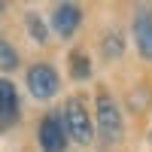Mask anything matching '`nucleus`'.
<instances>
[{
  "instance_id": "obj_1",
  "label": "nucleus",
  "mask_w": 152,
  "mask_h": 152,
  "mask_svg": "<svg viewBox=\"0 0 152 152\" xmlns=\"http://www.w3.org/2000/svg\"><path fill=\"white\" fill-rule=\"evenodd\" d=\"M64 131L67 137H73L76 143H88L94 137V125H91V116L79 97H70L64 104Z\"/></svg>"
},
{
  "instance_id": "obj_2",
  "label": "nucleus",
  "mask_w": 152,
  "mask_h": 152,
  "mask_svg": "<svg viewBox=\"0 0 152 152\" xmlns=\"http://www.w3.org/2000/svg\"><path fill=\"white\" fill-rule=\"evenodd\" d=\"M97 131L104 143H119L122 140V113L107 91L97 94Z\"/></svg>"
},
{
  "instance_id": "obj_3",
  "label": "nucleus",
  "mask_w": 152,
  "mask_h": 152,
  "mask_svg": "<svg viewBox=\"0 0 152 152\" xmlns=\"http://www.w3.org/2000/svg\"><path fill=\"white\" fill-rule=\"evenodd\" d=\"M58 85H61V79H58V73H55L52 64H34V67L28 70V88H31V94H34L37 100L55 97Z\"/></svg>"
},
{
  "instance_id": "obj_4",
  "label": "nucleus",
  "mask_w": 152,
  "mask_h": 152,
  "mask_svg": "<svg viewBox=\"0 0 152 152\" xmlns=\"http://www.w3.org/2000/svg\"><path fill=\"white\" fill-rule=\"evenodd\" d=\"M37 137H40L43 152H64L67 149V131H64V122H61L58 116H46L40 122Z\"/></svg>"
},
{
  "instance_id": "obj_5",
  "label": "nucleus",
  "mask_w": 152,
  "mask_h": 152,
  "mask_svg": "<svg viewBox=\"0 0 152 152\" xmlns=\"http://www.w3.org/2000/svg\"><path fill=\"white\" fill-rule=\"evenodd\" d=\"M79 21H82V9L73 6V3H58L55 12H52V31L58 37H73Z\"/></svg>"
},
{
  "instance_id": "obj_6",
  "label": "nucleus",
  "mask_w": 152,
  "mask_h": 152,
  "mask_svg": "<svg viewBox=\"0 0 152 152\" xmlns=\"http://www.w3.org/2000/svg\"><path fill=\"white\" fill-rule=\"evenodd\" d=\"M18 119V91L9 79H0V128H9Z\"/></svg>"
},
{
  "instance_id": "obj_7",
  "label": "nucleus",
  "mask_w": 152,
  "mask_h": 152,
  "mask_svg": "<svg viewBox=\"0 0 152 152\" xmlns=\"http://www.w3.org/2000/svg\"><path fill=\"white\" fill-rule=\"evenodd\" d=\"M134 40H137V49L146 61H152V12L140 9L134 15Z\"/></svg>"
},
{
  "instance_id": "obj_8",
  "label": "nucleus",
  "mask_w": 152,
  "mask_h": 152,
  "mask_svg": "<svg viewBox=\"0 0 152 152\" xmlns=\"http://www.w3.org/2000/svg\"><path fill=\"white\" fill-rule=\"evenodd\" d=\"M70 73H73V79H88V76H91V64H88V55L73 52V55H70Z\"/></svg>"
},
{
  "instance_id": "obj_9",
  "label": "nucleus",
  "mask_w": 152,
  "mask_h": 152,
  "mask_svg": "<svg viewBox=\"0 0 152 152\" xmlns=\"http://www.w3.org/2000/svg\"><path fill=\"white\" fill-rule=\"evenodd\" d=\"M28 34H31L40 46L49 43V31H46V24L40 21V15H37V12H31V15H28Z\"/></svg>"
},
{
  "instance_id": "obj_10",
  "label": "nucleus",
  "mask_w": 152,
  "mask_h": 152,
  "mask_svg": "<svg viewBox=\"0 0 152 152\" xmlns=\"http://www.w3.org/2000/svg\"><path fill=\"white\" fill-rule=\"evenodd\" d=\"M18 67V52L6 40H0V70H15Z\"/></svg>"
},
{
  "instance_id": "obj_11",
  "label": "nucleus",
  "mask_w": 152,
  "mask_h": 152,
  "mask_svg": "<svg viewBox=\"0 0 152 152\" xmlns=\"http://www.w3.org/2000/svg\"><path fill=\"white\" fill-rule=\"evenodd\" d=\"M100 49H104L107 58H119V55H122V37H119V34H110Z\"/></svg>"
},
{
  "instance_id": "obj_12",
  "label": "nucleus",
  "mask_w": 152,
  "mask_h": 152,
  "mask_svg": "<svg viewBox=\"0 0 152 152\" xmlns=\"http://www.w3.org/2000/svg\"><path fill=\"white\" fill-rule=\"evenodd\" d=\"M0 12H3V3H0Z\"/></svg>"
}]
</instances>
